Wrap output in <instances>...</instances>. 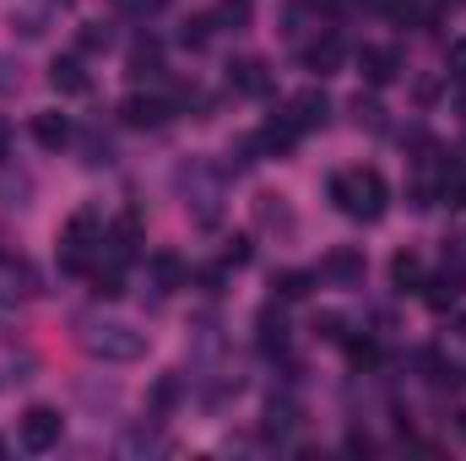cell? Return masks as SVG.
<instances>
[{
	"label": "cell",
	"instance_id": "cell-1",
	"mask_svg": "<svg viewBox=\"0 0 466 461\" xmlns=\"http://www.w3.org/2000/svg\"><path fill=\"white\" fill-rule=\"evenodd\" d=\"M331 201L352 223H380L390 207V185L380 169H342V174H331Z\"/></svg>",
	"mask_w": 466,
	"mask_h": 461
},
{
	"label": "cell",
	"instance_id": "cell-2",
	"mask_svg": "<svg viewBox=\"0 0 466 461\" xmlns=\"http://www.w3.org/2000/svg\"><path fill=\"white\" fill-rule=\"evenodd\" d=\"M223 179H228V169H212L207 158H190L179 174H174V185H179V196H185V207L196 212V223H218V207H223Z\"/></svg>",
	"mask_w": 466,
	"mask_h": 461
},
{
	"label": "cell",
	"instance_id": "cell-3",
	"mask_svg": "<svg viewBox=\"0 0 466 461\" xmlns=\"http://www.w3.org/2000/svg\"><path fill=\"white\" fill-rule=\"evenodd\" d=\"M82 347L93 353V358H104V364H136V358H147V332H136L130 321H87L82 326Z\"/></svg>",
	"mask_w": 466,
	"mask_h": 461
},
{
	"label": "cell",
	"instance_id": "cell-4",
	"mask_svg": "<svg viewBox=\"0 0 466 461\" xmlns=\"http://www.w3.org/2000/svg\"><path fill=\"white\" fill-rule=\"evenodd\" d=\"M104 255V218L98 212H76L60 233V271L71 277H93V261Z\"/></svg>",
	"mask_w": 466,
	"mask_h": 461
},
{
	"label": "cell",
	"instance_id": "cell-5",
	"mask_svg": "<svg viewBox=\"0 0 466 461\" xmlns=\"http://www.w3.org/2000/svg\"><path fill=\"white\" fill-rule=\"evenodd\" d=\"M60 435H66V418L55 413V407H27L22 413V424H16V440H22V451H55L60 446Z\"/></svg>",
	"mask_w": 466,
	"mask_h": 461
},
{
	"label": "cell",
	"instance_id": "cell-6",
	"mask_svg": "<svg viewBox=\"0 0 466 461\" xmlns=\"http://www.w3.org/2000/svg\"><path fill=\"white\" fill-rule=\"evenodd\" d=\"M363 271H369V261H363V250L358 244H337V250H326L320 255V282H331V288H363Z\"/></svg>",
	"mask_w": 466,
	"mask_h": 461
},
{
	"label": "cell",
	"instance_id": "cell-7",
	"mask_svg": "<svg viewBox=\"0 0 466 461\" xmlns=\"http://www.w3.org/2000/svg\"><path fill=\"white\" fill-rule=\"evenodd\" d=\"M179 115L168 98H157V93H130L125 104H119V125H130V130H163L168 119Z\"/></svg>",
	"mask_w": 466,
	"mask_h": 461
},
{
	"label": "cell",
	"instance_id": "cell-8",
	"mask_svg": "<svg viewBox=\"0 0 466 461\" xmlns=\"http://www.w3.org/2000/svg\"><path fill=\"white\" fill-rule=\"evenodd\" d=\"M358 71H363L369 87H390L401 77V49L396 44H363L358 49Z\"/></svg>",
	"mask_w": 466,
	"mask_h": 461
},
{
	"label": "cell",
	"instance_id": "cell-9",
	"mask_svg": "<svg viewBox=\"0 0 466 461\" xmlns=\"http://www.w3.org/2000/svg\"><path fill=\"white\" fill-rule=\"evenodd\" d=\"M282 115L293 119L299 130H326L331 125V98H326V87H304V93H293V104Z\"/></svg>",
	"mask_w": 466,
	"mask_h": 461
},
{
	"label": "cell",
	"instance_id": "cell-10",
	"mask_svg": "<svg viewBox=\"0 0 466 461\" xmlns=\"http://www.w3.org/2000/svg\"><path fill=\"white\" fill-rule=\"evenodd\" d=\"M228 93H238V98H266V93H271V66H266V60H233L228 66Z\"/></svg>",
	"mask_w": 466,
	"mask_h": 461
},
{
	"label": "cell",
	"instance_id": "cell-11",
	"mask_svg": "<svg viewBox=\"0 0 466 461\" xmlns=\"http://www.w3.org/2000/svg\"><path fill=\"white\" fill-rule=\"evenodd\" d=\"M255 343H260L266 358H288L293 332H288V321H282V310H277V304H266V310L255 315Z\"/></svg>",
	"mask_w": 466,
	"mask_h": 461
},
{
	"label": "cell",
	"instance_id": "cell-12",
	"mask_svg": "<svg viewBox=\"0 0 466 461\" xmlns=\"http://www.w3.org/2000/svg\"><path fill=\"white\" fill-rule=\"evenodd\" d=\"M49 87H55V93H66V98H82V93L93 87V77H87L82 55H60V60L49 66Z\"/></svg>",
	"mask_w": 466,
	"mask_h": 461
},
{
	"label": "cell",
	"instance_id": "cell-13",
	"mask_svg": "<svg viewBox=\"0 0 466 461\" xmlns=\"http://www.w3.org/2000/svg\"><path fill=\"white\" fill-rule=\"evenodd\" d=\"M461 288H466V277L445 266V277H434V282L423 277V288H418V293H423V304H429L434 315H445V310H456V304H461Z\"/></svg>",
	"mask_w": 466,
	"mask_h": 461
},
{
	"label": "cell",
	"instance_id": "cell-14",
	"mask_svg": "<svg viewBox=\"0 0 466 461\" xmlns=\"http://www.w3.org/2000/svg\"><path fill=\"white\" fill-rule=\"evenodd\" d=\"M255 136H260V152H266V158H288V152L299 147V136H304V130H299L288 115H277V119H266Z\"/></svg>",
	"mask_w": 466,
	"mask_h": 461
},
{
	"label": "cell",
	"instance_id": "cell-15",
	"mask_svg": "<svg viewBox=\"0 0 466 461\" xmlns=\"http://www.w3.org/2000/svg\"><path fill=\"white\" fill-rule=\"evenodd\" d=\"M147 271H152V282H157V293H174V288H185V261L174 255V250H152L147 255Z\"/></svg>",
	"mask_w": 466,
	"mask_h": 461
},
{
	"label": "cell",
	"instance_id": "cell-16",
	"mask_svg": "<svg viewBox=\"0 0 466 461\" xmlns=\"http://www.w3.org/2000/svg\"><path fill=\"white\" fill-rule=\"evenodd\" d=\"M299 418H304V413H299V402H293V396H271V407H266V424H260V429H266V440H277V446H282V440L299 429Z\"/></svg>",
	"mask_w": 466,
	"mask_h": 461
},
{
	"label": "cell",
	"instance_id": "cell-17",
	"mask_svg": "<svg viewBox=\"0 0 466 461\" xmlns=\"http://www.w3.org/2000/svg\"><path fill=\"white\" fill-rule=\"evenodd\" d=\"M71 136H76V130H71V119L60 115V109H38V115H33V141H38V147L60 152Z\"/></svg>",
	"mask_w": 466,
	"mask_h": 461
},
{
	"label": "cell",
	"instance_id": "cell-18",
	"mask_svg": "<svg viewBox=\"0 0 466 461\" xmlns=\"http://www.w3.org/2000/svg\"><path fill=\"white\" fill-rule=\"evenodd\" d=\"M125 66H130V77H136V82L157 77V71H163V44H157L152 33H147V38H136V44H130V60H125Z\"/></svg>",
	"mask_w": 466,
	"mask_h": 461
},
{
	"label": "cell",
	"instance_id": "cell-19",
	"mask_svg": "<svg viewBox=\"0 0 466 461\" xmlns=\"http://www.w3.org/2000/svg\"><path fill=\"white\" fill-rule=\"evenodd\" d=\"M390 288H401V293H418L423 288V255L418 250H396L390 255Z\"/></svg>",
	"mask_w": 466,
	"mask_h": 461
},
{
	"label": "cell",
	"instance_id": "cell-20",
	"mask_svg": "<svg viewBox=\"0 0 466 461\" xmlns=\"http://www.w3.org/2000/svg\"><path fill=\"white\" fill-rule=\"evenodd\" d=\"M342 55H348V49H342V38H337V33H326V38H315V44L304 49V66H309V71H320V77H331V71L342 66Z\"/></svg>",
	"mask_w": 466,
	"mask_h": 461
},
{
	"label": "cell",
	"instance_id": "cell-21",
	"mask_svg": "<svg viewBox=\"0 0 466 461\" xmlns=\"http://www.w3.org/2000/svg\"><path fill=\"white\" fill-rule=\"evenodd\" d=\"M309 288H315V271H277L271 277L277 304H299V299H309Z\"/></svg>",
	"mask_w": 466,
	"mask_h": 461
},
{
	"label": "cell",
	"instance_id": "cell-22",
	"mask_svg": "<svg viewBox=\"0 0 466 461\" xmlns=\"http://www.w3.org/2000/svg\"><path fill=\"white\" fill-rule=\"evenodd\" d=\"M0 207H11V212H27V207H33V179H27V174H11V169H0Z\"/></svg>",
	"mask_w": 466,
	"mask_h": 461
},
{
	"label": "cell",
	"instance_id": "cell-23",
	"mask_svg": "<svg viewBox=\"0 0 466 461\" xmlns=\"http://www.w3.org/2000/svg\"><path fill=\"white\" fill-rule=\"evenodd\" d=\"M179 402H185V374H157V385H152V418L174 413Z\"/></svg>",
	"mask_w": 466,
	"mask_h": 461
},
{
	"label": "cell",
	"instance_id": "cell-24",
	"mask_svg": "<svg viewBox=\"0 0 466 461\" xmlns=\"http://www.w3.org/2000/svg\"><path fill=\"white\" fill-rule=\"evenodd\" d=\"M212 38H218V16H190V22L179 27V44H185V49H207Z\"/></svg>",
	"mask_w": 466,
	"mask_h": 461
},
{
	"label": "cell",
	"instance_id": "cell-25",
	"mask_svg": "<svg viewBox=\"0 0 466 461\" xmlns=\"http://www.w3.org/2000/svg\"><path fill=\"white\" fill-rule=\"evenodd\" d=\"M255 218H260V229H293V212H288V207H282V196H260V201H255Z\"/></svg>",
	"mask_w": 466,
	"mask_h": 461
},
{
	"label": "cell",
	"instance_id": "cell-26",
	"mask_svg": "<svg viewBox=\"0 0 466 461\" xmlns=\"http://www.w3.org/2000/svg\"><path fill=\"white\" fill-rule=\"evenodd\" d=\"M109 44H115L109 22H82V33H76V49H82V55H104Z\"/></svg>",
	"mask_w": 466,
	"mask_h": 461
},
{
	"label": "cell",
	"instance_id": "cell-27",
	"mask_svg": "<svg viewBox=\"0 0 466 461\" xmlns=\"http://www.w3.org/2000/svg\"><path fill=\"white\" fill-rule=\"evenodd\" d=\"M82 152H87V158H82L87 169H109V163H115V141H109V136H98V130H87V136H82Z\"/></svg>",
	"mask_w": 466,
	"mask_h": 461
},
{
	"label": "cell",
	"instance_id": "cell-28",
	"mask_svg": "<svg viewBox=\"0 0 466 461\" xmlns=\"http://www.w3.org/2000/svg\"><path fill=\"white\" fill-rule=\"evenodd\" d=\"M342 347H348L352 369H374V364H380V343H374V337H342Z\"/></svg>",
	"mask_w": 466,
	"mask_h": 461
},
{
	"label": "cell",
	"instance_id": "cell-29",
	"mask_svg": "<svg viewBox=\"0 0 466 461\" xmlns=\"http://www.w3.org/2000/svg\"><path fill=\"white\" fill-rule=\"evenodd\" d=\"M352 119H358L363 130H385V109H380L374 98H363V93L352 98Z\"/></svg>",
	"mask_w": 466,
	"mask_h": 461
},
{
	"label": "cell",
	"instance_id": "cell-30",
	"mask_svg": "<svg viewBox=\"0 0 466 461\" xmlns=\"http://www.w3.org/2000/svg\"><path fill=\"white\" fill-rule=\"evenodd\" d=\"M11 27H16L22 38H44V33H49V11H22V16H11Z\"/></svg>",
	"mask_w": 466,
	"mask_h": 461
},
{
	"label": "cell",
	"instance_id": "cell-31",
	"mask_svg": "<svg viewBox=\"0 0 466 461\" xmlns=\"http://www.w3.org/2000/svg\"><path fill=\"white\" fill-rule=\"evenodd\" d=\"M11 93H22V60L0 55V98H11Z\"/></svg>",
	"mask_w": 466,
	"mask_h": 461
},
{
	"label": "cell",
	"instance_id": "cell-32",
	"mask_svg": "<svg viewBox=\"0 0 466 461\" xmlns=\"http://www.w3.org/2000/svg\"><path fill=\"white\" fill-rule=\"evenodd\" d=\"M315 337H326V343H342V337H348V321L326 310V315H315Z\"/></svg>",
	"mask_w": 466,
	"mask_h": 461
},
{
	"label": "cell",
	"instance_id": "cell-33",
	"mask_svg": "<svg viewBox=\"0 0 466 461\" xmlns=\"http://www.w3.org/2000/svg\"><path fill=\"white\" fill-rule=\"evenodd\" d=\"M363 11H374V16H390V22H407V5L412 0H358Z\"/></svg>",
	"mask_w": 466,
	"mask_h": 461
},
{
	"label": "cell",
	"instance_id": "cell-34",
	"mask_svg": "<svg viewBox=\"0 0 466 461\" xmlns=\"http://www.w3.org/2000/svg\"><path fill=\"white\" fill-rule=\"evenodd\" d=\"M244 22H249V0H223L218 27H244Z\"/></svg>",
	"mask_w": 466,
	"mask_h": 461
},
{
	"label": "cell",
	"instance_id": "cell-35",
	"mask_svg": "<svg viewBox=\"0 0 466 461\" xmlns=\"http://www.w3.org/2000/svg\"><path fill=\"white\" fill-rule=\"evenodd\" d=\"M445 66H451V71L466 82V33H461V38H451V49H445Z\"/></svg>",
	"mask_w": 466,
	"mask_h": 461
},
{
	"label": "cell",
	"instance_id": "cell-36",
	"mask_svg": "<svg viewBox=\"0 0 466 461\" xmlns=\"http://www.w3.org/2000/svg\"><path fill=\"white\" fill-rule=\"evenodd\" d=\"M249 239H228V250H223V266H249Z\"/></svg>",
	"mask_w": 466,
	"mask_h": 461
},
{
	"label": "cell",
	"instance_id": "cell-37",
	"mask_svg": "<svg viewBox=\"0 0 466 461\" xmlns=\"http://www.w3.org/2000/svg\"><path fill=\"white\" fill-rule=\"evenodd\" d=\"M125 446H130V451H163V435H157V429H136Z\"/></svg>",
	"mask_w": 466,
	"mask_h": 461
},
{
	"label": "cell",
	"instance_id": "cell-38",
	"mask_svg": "<svg viewBox=\"0 0 466 461\" xmlns=\"http://www.w3.org/2000/svg\"><path fill=\"white\" fill-rule=\"evenodd\" d=\"M119 5H125L130 16H157V11H163L168 0H119Z\"/></svg>",
	"mask_w": 466,
	"mask_h": 461
},
{
	"label": "cell",
	"instance_id": "cell-39",
	"mask_svg": "<svg viewBox=\"0 0 466 461\" xmlns=\"http://www.w3.org/2000/svg\"><path fill=\"white\" fill-rule=\"evenodd\" d=\"M348 451H352V456H369V451H374V440H369V435H358V429H352V435H348Z\"/></svg>",
	"mask_w": 466,
	"mask_h": 461
},
{
	"label": "cell",
	"instance_id": "cell-40",
	"mask_svg": "<svg viewBox=\"0 0 466 461\" xmlns=\"http://www.w3.org/2000/svg\"><path fill=\"white\" fill-rule=\"evenodd\" d=\"M304 5H309V11H326V16H331V11H337L342 0H304Z\"/></svg>",
	"mask_w": 466,
	"mask_h": 461
},
{
	"label": "cell",
	"instance_id": "cell-41",
	"mask_svg": "<svg viewBox=\"0 0 466 461\" xmlns=\"http://www.w3.org/2000/svg\"><path fill=\"white\" fill-rule=\"evenodd\" d=\"M5 147H11V130H5V119H0V158H5Z\"/></svg>",
	"mask_w": 466,
	"mask_h": 461
},
{
	"label": "cell",
	"instance_id": "cell-42",
	"mask_svg": "<svg viewBox=\"0 0 466 461\" xmlns=\"http://www.w3.org/2000/svg\"><path fill=\"white\" fill-rule=\"evenodd\" d=\"M456 109H461V119H466V87H461V93H456Z\"/></svg>",
	"mask_w": 466,
	"mask_h": 461
},
{
	"label": "cell",
	"instance_id": "cell-43",
	"mask_svg": "<svg viewBox=\"0 0 466 461\" xmlns=\"http://www.w3.org/2000/svg\"><path fill=\"white\" fill-rule=\"evenodd\" d=\"M456 332H461V337H466V315H461V321H456Z\"/></svg>",
	"mask_w": 466,
	"mask_h": 461
},
{
	"label": "cell",
	"instance_id": "cell-44",
	"mask_svg": "<svg viewBox=\"0 0 466 461\" xmlns=\"http://www.w3.org/2000/svg\"><path fill=\"white\" fill-rule=\"evenodd\" d=\"M0 266H5V250H0Z\"/></svg>",
	"mask_w": 466,
	"mask_h": 461
},
{
	"label": "cell",
	"instance_id": "cell-45",
	"mask_svg": "<svg viewBox=\"0 0 466 461\" xmlns=\"http://www.w3.org/2000/svg\"><path fill=\"white\" fill-rule=\"evenodd\" d=\"M461 429H466V413H461Z\"/></svg>",
	"mask_w": 466,
	"mask_h": 461
},
{
	"label": "cell",
	"instance_id": "cell-46",
	"mask_svg": "<svg viewBox=\"0 0 466 461\" xmlns=\"http://www.w3.org/2000/svg\"><path fill=\"white\" fill-rule=\"evenodd\" d=\"M0 315H5V304H0Z\"/></svg>",
	"mask_w": 466,
	"mask_h": 461
},
{
	"label": "cell",
	"instance_id": "cell-47",
	"mask_svg": "<svg viewBox=\"0 0 466 461\" xmlns=\"http://www.w3.org/2000/svg\"><path fill=\"white\" fill-rule=\"evenodd\" d=\"M0 451H5V446H0Z\"/></svg>",
	"mask_w": 466,
	"mask_h": 461
}]
</instances>
